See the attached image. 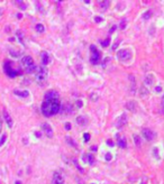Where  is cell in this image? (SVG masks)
Instances as JSON below:
<instances>
[{"mask_svg": "<svg viewBox=\"0 0 164 184\" xmlns=\"http://www.w3.org/2000/svg\"><path fill=\"white\" fill-rule=\"evenodd\" d=\"M42 114L45 117H52L56 115L57 112L61 110V102L58 101V99H52V100H45L42 103L41 107Z\"/></svg>", "mask_w": 164, "mask_h": 184, "instance_id": "obj_1", "label": "cell"}, {"mask_svg": "<svg viewBox=\"0 0 164 184\" xmlns=\"http://www.w3.org/2000/svg\"><path fill=\"white\" fill-rule=\"evenodd\" d=\"M3 71L9 78H16L17 75H20L22 70L19 68H15V64L10 61H6L3 64Z\"/></svg>", "mask_w": 164, "mask_h": 184, "instance_id": "obj_2", "label": "cell"}, {"mask_svg": "<svg viewBox=\"0 0 164 184\" xmlns=\"http://www.w3.org/2000/svg\"><path fill=\"white\" fill-rule=\"evenodd\" d=\"M47 75H48V72H47L46 66H44V65L36 66V70H35V80L37 81L38 84H43L44 82H46V80H47Z\"/></svg>", "mask_w": 164, "mask_h": 184, "instance_id": "obj_3", "label": "cell"}, {"mask_svg": "<svg viewBox=\"0 0 164 184\" xmlns=\"http://www.w3.org/2000/svg\"><path fill=\"white\" fill-rule=\"evenodd\" d=\"M22 66L25 69V71H26L27 73H33V72H35V70H36V65L34 63V60H33V57L29 55H26L22 58Z\"/></svg>", "mask_w": 164, "mask_h": 184, "instance_id": "obj_4", "label": "cell"}, {"mask_svg": "<svg viewBox=\"0 0 164 184\" xmlns=\"http://www.w3.org/2000/svg\"><path fill=\"white\" fill-rule=\"evenodd\" d=\"M90 49H91V63L92 64H98L100 62V53L98 52V49L96 48L95 45H91Z\"/></svg>", "mask_w": 164, "mask_h": 184, "instance_id": "obj_5", "label": "cell"}, {"mask_svg": "<svg viewBox=\"0 0 164 184\" xmlns=\"http://www.w3.org/2000/svg\"><path fill=\"white\" fill-rule=\"evenodd\" d=\"M142 135H143V137H144L146 140L151 141V140H153L154 138L156 137V132H155L154 130H152V129H150V128H144L142 130Z\"/></svg>", "mask_w": 164, "mask_h": 184, "instance_id": "obj_6", "label": "cell"}, {"mask_svg": "<svg viewBox=\"0 0 164 184\" xmlns=\"http://www.w3.org/2000/svg\"><path fill=\"white\" fill-rule=\"evenodd\" d=\"M117 56H118L119 60L125 61V60H128V58L132 56V54H130L128 49H120V51L117 52Z\"/></svg>", "mask_w": 164, "mask_h": 184, "instance_id": "obj_7", "label": "cell"}, {"mask_svg": "<svg viewBox=\"0 0 164 184\" xmlns=\"http://www.w3.org/2000/svg\"><path fill=\"white\" fill-rule=\"evenodd\" d=\"M53 184H64V178L60 172H55L53 174Z\"/></svg>", "mask_w": 164, "mask_h": 184, "instance_id": "obj_8", "label": "cell"}, {"mask_svg": "<svg viewBox=\"0 0 164 184\" xmlns=\"http://www.w3.org/2000/svg\"><path fill=\"white\" fill-rule=\"evenodd\" d=\"M42 129L44 130V132L46 134V136H47V137H49V138L53 137V129H52V127L49 126L47 122L42 124Z\"/></svg>", "mask_w": 164, "mask_h": 184, "instance_id": "obj_9", "label": "cell"}, {"mask_svg": "<svg viewBox=\"0 0 164 184\" xmlns=\"http://www.w3.org/2000/svg\"><path fill=\"white\" fill-rule=\"evenodd\" d=\"M126 124H127V116H126L125 114H124V115H121V116L119 117V118L117 119V121H116V126L118 127V128L125 126Z\"/></svg>", "mask_w": 164, "mask_h": 184, "instance_id": "obj_10", "label": "cell"}, {"mask_svg": "<svg viewBox=\"0 0 164 184\" xmlns=\"http://www.w3.org/2000/svg\"><path fill=\"white\" fill-rule=\"evenodd\" d=\"M2 115H3V119H5V121H6L7 125H8V127L11 128L12 125H14V122H12V119H11V116L9 115V112H8L7 110H3Z\"/></svg>", "mask_w": 164, "mask_h": 184, "instance_id": "obj_11", "label": "cell"}, {"mask_svg": "<svg viewBox=\"0 0 164 184\" xmlns=\"http://www.w3.org/2000/svg\"><path fill=\"white\" fill-rule=\"evenodd\" d=\"M45 100H52V99H58V93L55 91V90H51L48 92H46L45 97H44Z\"/></svg>", "mask_w": 164, "mask_h": 184, "instance_id": "obj_12", "label": "cell"}, {"mask_svg": "<svg viewBox=\"0 0 164 184\" xmlns=\"http://www.w3.org/2000/svg\"><path fill=\"white\" fill-rule=\"evenodd\" d=\"M42 63H43V65H47L48 62H49V55L47 52H42Z\"/></svg>", "mask_w": 164, "mask_h": 184, "instance_id": "obj_13", "label": "cell"}, {"mask_svg": "<svg viewBox=\"0 0 164 184\" xmlns=\"http://www.w3.org/2000/svg\"><path fill=\"white\" fill-rule=\"evenodd\" d=\"M118 146L121 148H126V146H127V143H126V138L121 136L119 139H118Z\"/></svg>", "mask_w": 164, "mask_h": 184, "instance_id": "obj_14", "label": "cell"}, {"mask_svg": "<svg viewBox=\"0 0 164 184\" xmlns=\"http://www.w3.org/2000/svg\"><path fill=\"white\" fill-rule=\"evenodd\" d=\"M14 93L16 95H19V97H23V98H27L28 97V92L27 91H19V90H15Z\"/></svg>", "mask_w": 164, "mask_h": 184, "instance_id": "obj_15", "label": "cell"}, {"mask_svg": "<svg viewBox=\"0 0 164 184\" xmlns=\"http://www.w3.org/2000/svg\"><path fill=\"white\" fill-rule=\"evenodd\" d=\"M153 81H154V78H153V75L152 74H148L147 75V78L145 79V85H151L153 83Z\"/></svg>", "mask_w": 164, "mask_h": 184, "instance_id": "obj_16", "label": "cell"}, {"mask_svg": "<svg viewBox=\"0 0 164 184\" xmlns=\"http://www.w3.org/2000/svg\"><path fill=\"white\" fill-rule=\"evenodd\" d=\"M44 29H45V28H44V26H43L42 24H37V25H36V30L38 32V33H43Z\"/></svg>", "mask_w": 164, "mask_h": 184, "instance_id": "obj_17", "label": "cell"}, {"mask_svg": "<svg viewBox=\"0 0 164 184\" xmlns=\"http://www.w3.org/2000/svg\"><path fill=\"white\" fill-rule=\"evenodd\" d=\"M87 157H88V160H89V164H93V163H95V157H93V155H91V154H88Z\"/></svg>", "mask_w": 164, "mask_h": 184, "instance_id": "obj_18", "label": "cell"}, {"mask_svg": "<svg viewBox=\"0 0 164 184\" xmlns=\"http://www.w3.org/2000/svg\"><path fill=\"white\" fill-rule=\"evenodd\" d=\"M77 121H78V124H80V125H85V122H86V120H85V118L83 117H78L77 118Z\"/></svg>", "mask_w": 164, "mask_h": 184, "instance_id": "obj_19", "label": "cell"}, {"mask_svg": "<svg viewBox=\"0 0 164 184\" xmlns=\"http://www.w3.org/2000/svg\"><path fill=\"white\" fill-rule=\"evenodd\" d=\"M108 6H109V1H101L100 2V7L103 8V9H106Z\"/></svg>", "mask_w": 164, "mask_h": 184, "instance_id": "obj_20", "label": "cell"}, {"mask_svg": "<svg viewBox=\"0 0 164 184\" xmlns=\"http://www.w3.org/2000/svg\"><path fill=\"white\" fill-rule=\"evenodd\" d=\"M6 139H7V135H6V134H3L2 137H1V139H0V146H2L3 144H5Z\"/></svg>", "mask_w": 164, "mask_h": 184, "instance_id": "obj_21", "label": "cell"}, {"mask_svg": "<svg viewBox=\"0 0 164 184\" xmlns=\"http://www.w3.org/2000/svg\"><path fill=\"white\" fill-rule=\"evenodd\" d=\"M134 140H135L136 146H140L141 145V139H140V137H138V136H134Z\"/></svg>", "mask_w": 164, "mask_h": 184, "instance_id": "obj_22", "label": "cell"}, {"mask_svg": "<svg viewBox=\"0 0 164 184\" xmlns=\"http://www.w3.org/2000/svg\"><path fill=\"white\" fill-rule=\"evenodd\" d=\"M66 141H68L69 144H71L72 146H74V147H75V146H77V144H75V143H73V141H72V139H71V138H70V136H66Z\"/></svg>", "mask_w": 164, "mask_h": 184, "instance_id": "obj_23", "label": "cell"}, {"mask_svg": "<svg viewBox=\"0 0 164 184\" xmlns=\"http://www.w3.org/2000/svg\"><path fill=\"white\" fill-rule=\"evenodd\" d=\"M151 16H152V12L148 11V12H145V14L143 15V18H144V19H148V18L151 17Z\"/></svg>", "mask_w": 164, "mask_h": 184, "instance_id": "obj_24", "label": "cell"}, {"mask_svg": "<svg viewBox=\"0 0 164 184\" xmlns=\"http://www.w3.org/2000/svg\"><path fill=\"white\" fill-rule=\"evenodd\" d=\"M126 26V19H123L121 20V24H120V29H124Z\"/></svg>", "mask_w": 164, "mask_h": 184, "instance_id": "obj_25", "label": "cell"}, {"mask_svg": "<svg viewBox=\"0 0 164 184\" xmlns=\"http://www.w3.org/2000/svg\"><path fill=\"white\" fill-rule=\"evenodd\" d=\"M83 137H85V140L86 141H89V139H90V135H89V134H85V136H83Z\"/></svg>", "mask_w": 164, "mask_h": 184, "instance_id": "obj_26", "label": "cell"}, {"mask_svg": "<svg viewBox=\"0 0 164 184\" xmlns=\"http://www.w3.org/2000/svg\"><path fill=\"white\" fill-rule=\"evenodd\" d=\"M101 44H102V46H108V44H109V39H106L105 42H101Z\"/></svg>", "mask_w": 164, "mask_h": 184, "instance_id": "obj_27", "label": "cell"}, {"mask_svg": "<svg viewBox=\"0 0 164 184\" xmlns=\"http://www.w3.org/2000/svg\"><path fill=\"white\" fill-rule=\"evenodd\" d=\"M106 160H107V161H110V160H111V154H109V153L106 154Z\"/></svg>", "mask_w": 164, "mask_h": 184, "instance_id": "obj_28", "label": "cell"}, {"mask_svg": "<svg viewBox=\"0 0 164 184\" xmlns=\"http://www.w3.org/2000/svg\"><path fill=\"white\" fill-rule=\"evenodd\" d=\"M65 129H66V130H70V129H71V124L70 122H68L65 125Z\"/></svg>", "mask_w": 164, "mask_h": 184, "instance_id": "obj_29", "label": "cell"}, {"mask_svg": "<svg viewBox=\"0 0 164 184\" xmlns=\"http://www.w3.org/2000/svg\"><path fill=\"white\" fill-rule=\"evenodd\" d=\"M162 109H163V111H164V95L162 97Z\"/></svg>", "mask_w": 164, "mask_h": 184, "instance_id": "obj_30", "label": "cell"}, {"mask_svg": "<svg viewBox=\"0 0 164 184\" xmlns=\"http://www.w3.org/2000/svg\"><path fill=\"white\" fill-rule=\"evenodd\" d=\"M96 22L97 23H100V22H101V18H100V17H96Z\"/></svg>", "mask_w": 164, "mask_h": 184, "instance_id": "obj_31", "label": "cell"}, {"mask_svg": "<svg viewBox=\"0 0 164 184\" xmlns=\"http://www.w3.org/2000/svg\"><path fill=\"white\" fill-rule=\"evenodd\" d=\"M107 144L110 145V146H112V141H111V140H107Z\"/></svg>", "mask_w": 164, "mask_h": 184, "instance_id": "obj_32", "label": "cell"}, {"mask_svg": "<svg viewBox=\"0 0 164 184\" xmlns=\"http://www.w3.org/2000/svg\"><path fill=\"white\" fill-rule=\"evenodd\" d=\"M1 129H2V121L0 120V132H1Z\"/></svg>", "mask_w": 164, "mask_h": 184, "instance_id": "obj_33", "label": "cell"}, {"mask_svg": "<svg viewBox=\"0 0 164 184\" xmlns=\"http://www.w3.org/2000/svg\"><path fill=\"white\" fill-rule=\"evenodd\" d=\"M155 90H156V91H161V86H157V88H155Z\"/></svg>", "mask_w": 164, "mask_h": 184, "instance_id": "obj_34", "label": "cell"}, {"mask_svg": "<svg viewBox=\"0 0 164 184\" xmlns=\"http://www.w3.org/2000/svg\"><path fill=\"white\" fill-rule=\"evenodd\" d=\"M78 106L81 107V106H82V102H81V101H78Z\"/></svg>", "mask_w": 164, "mask_h": 184, "instance_id": "obj_35", "label": "cell"}, {"mask_svg": "<svg viewBox=\"0 0 164 184\" xmlns=\"http://www.w3.org/2000/svg\"><path fill=\"white\" fill-rule=\"evenodd\" d=\"M35 135L38 136V137H41V132H35Z\"/></svg>", "mask_w": 164, "mask_h": 184, "instance_id": "obj_36", "label": "cell"}, {"mask_svg": "<svg viewBox=\"0 0 164 184\" xmlns=\"http://www.w3.org/2000/svg\"><path fill=\"white\" fill-rule=\"evenodd\" d=\"M16 184H22V183H20V181H17V182H16Z\"/></svg>", "mask_w": 164, "mask_h": 184, "instance_id": "obj_37", "label": "cell"}]
</instances>
